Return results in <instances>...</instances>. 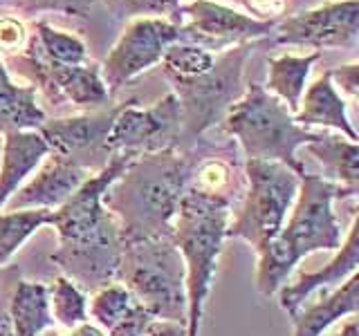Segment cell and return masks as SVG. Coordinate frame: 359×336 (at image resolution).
Instances as JSON below:
<instances>
[{"label":"cell","mask_w":359,"mask_h":336,"mask_svg":"<svg viewBox=\"0 0 359 336\" xmlns=\"http://www.w3.org/2000/svg\"><path fill=\"white\" fill-rule=\"evenodd\" d=\"M135 157V153H115L99 173L90 175L76 193L50 216V227L59 235V249L50 260L86 294L115 283L121 235L101 200Z\"/></svg>","instance_id":"6da1fadb"},{"label":"cell","mask_w":359,"mask_h":336,"mask_svg":"<svg viewBox=\"0 0 359 336\" xmlns=\"http://www.w3.org/2000/svg\"><path fill=\"white\" fill-rule=\"evenodd\" d=\"M196 146L140 153L104 193V206L115 218L121 242L168 238L182 202Z\"/></svg>","instance_id":"7a4b0ae2"},{"label":"cell","mask_w":359,"mask_h":336,"mask_svg":"<svg viewBox=\"0 0 359 336\" xmlns=\"http://www.w3.org/2000/svg\"><path fill=\"white\" fill-rule=\"evenodd\" d=\"M348 197H357V193L321 175L303 173L299 177V193L283 229L261 253H256L258 294L265 298L274 296L310 253L339 249L344 233L334 213V202Z\"/></svg>","instance_id":"3957f363"},{"label":"cell","mask_w":359,"mask_h":336,"mask_svg":"<svg viewBox=\"0 0 359 336\" xmlns=\"http://www.w3.org/2000/svg\"><path fill=\"white\" fill-rule=\"evenodd\" d=\"M231 211L229 200L202 195L191 188L180 202L171 238L187 269V336H200Z\"/></svg>","instance_id":"277c9868"},{"label":"cell","mask_w":359,"mask_h":336,"mask_svg":"<svg viewBox=\"0 0 359 336\" xmlns=\"http://www.w3.org/2000/svg\"><path fill=\"white\" fill-rule=\"evenodd\" d=\"M218 128L236 139L245 160L278 162L297 175L306 173L297 150L321 134L299 126L294 115L258 81L245 85L243 97L231 104Z\"/></svg>","instance_id":"5b68a950"},{"label":"cell","mask_w":359,"mask_h":336,"mask_svg":"<svg viewBox=\"0 0 359 336\" xmlns=\"http://www.w3.org/2000/svg\"><path fill=\"white\" fill-rule=\"evenodd\" d=\"M269 41L241 43L216 54L207 72L184 81H173L171 92L180 104L177 148L189 150L202 141V134L218 126L245 92V67L258 45Z\"/></svg>","instance_id":"8992f818"},{"label":"cell","mask_w":359,"mask_h":336,"mask_svg":"<svg viewBox=\"0 0 359 336\" xmlns=\"http://www.w3.org/2000/svg\"><path fill=\"white\" fill-rule=\"evenodd\" d=\"M115 280L155 321L187 325V269L171 235L121 242Z\"/></svg>","instance_id":"52a82bcc"},{"label":"cell","mask_w":359,"mask_h":336,"mask_svg":"<svg viewBox=\"0 0 359 336\" xmlns=\"http://www.w3.org/2000/svg\"><path fill=\"white\" fill-rule=\"evenodd\" d=\"M245 190L241 204L231 211L227 238L245 240L261 253L283 229L287 213L299 193V177L278 162L245 160Z\"/></svg>","instance_id":"ba28073f"},{"label":"cell","mask_w":359,"mask_h":336,"mask_svg":"<svg viewBox=\"0 0 359 336\" xmlns=\"http://www.w3.org/2000/svg\"><path fill=\"white\" fill-rule=\"evenodd\" d=\"M9 74L25 78L27 85L36 88L52 106L72 104L83 112L106 108L110 94L101 78V67L93 61L83 65H61L43 54L36 36L29 31V41L18 56L3 61Z\"/></svg>","instance_id":"9c48e42d"},{"label":"cell","mask_w":359,"mask_h":336,"mask_svg":"<svg viewBox=\"0 0 359 336\" xmlns=\"http://www.w3.org/2000/svg\"><path fill=\"white\" fill-rule=\"evenodd\" d=\"M180 41H182V31H180V25L171 18H130L117 43L106 54L104 63L99 65L101 78H104L110 99L119 90L126 88L133 78H137L142 72L160 65L164 52Z\"/></svg>","instance_id":"30bf717a"},{"label":"cell","mask_w":359,"mask_h":336,"mask_svg":"<svg viewBox=\"0 0 359 336\" xmlns=\"http://www.w3.org/2000/svg\"><path fill=\"white\" fill-rule=\"evenodd\" d=\"M180 25L184 43H196L209 52H222L231 45L269 41L278 20H261L218 0L182 3L171 16Z\"/></svg>","instance_id":"8fae6325"},{"label":"cell","mask_w":359,"mask_h":336,"mask_svg":"<svg viewBox=\"0 0 359 336\" xmlns=\"http://www.w3.org/2000/svg\"><path fill=\"white\" fill-rule=\"evenodd\" d=\"M180 141V104L166 92L153 106L142 108L135 99L121 101L108 132V150L115 153H155Z\"/></svg>","instance_id":"7c38bea8"},{"label":"cell","mask_w":359,"mask_h":336,"mask_svg":"<svg viewBox=\"0 0 359 336\" xmlns=\"http://www.w3.org/2000/svg\"><path fill=\"white\" fill-rule=\"evenodd\" d=\"M119 110L117 106H106L90 112H79L70 117L45 119L41 123V137L50 146V153L63 155L67 160L83 166L90 175L104 168L112 153L108 150V132Z\"/></svg>","instance_id":"4fadbf2b"},{"label":"cell","mask_w":359,"mask_h":336,"mask_svg":"<svg viewBox=\"0 0 359 336\" xmlns=\"http://www.w3.org/2000/svg\"><path fill=\"white\" fill-rule=\"evenodd\" d=\"M359 34V0H330L314 9L280 18L269 43L323 48H353Z\"/></svg>","instance_id":"5bb4252c"},{"label":"cell","mask_w":359,"mask_h":336,"mask_svg":"<svg viewBox=\"0 0 359 336\" xmlns=\"http://www.w3.org/2000/svg\"><path fill=\"white\" fill-rule=\"evenodd\" d=\"M90 173L76 162L67 160L63 155L50 153L39 166L27 184H22L14 195L9 197L7 209L9 211H22V209H59L70 200L79 186H81Z\"/></svg>","instance_id":"9a60e30c"},{"label":"cell","mask_w":359,"mask_h":336,"mask_svg":"<svg viewBox=\"0 0 359 336\" xmlns=\"http://www.w3.org/2000/svg\"><path fill=\"white\" fill-rule=\"evenodd\" d=\"M357 233H359V220L353 218L351 229H348L346 238L341 240L339 249H334V258L323 265L317 272H301L297 280L283 285L276 294H278V305L287 316H294V314L306 305V300L323 287H330L337 283H344L346 278H351L357 274V265H359V242H357Z\"/></svg>","instance_id":"2e32d148"},{"label":"cell","mask_w":359,"mask_h":336,"mask_svg":"<svg viewBox=\"0 0 359 336\" xmlns=\"http://www.w3.org/2000/svg\"><path fill=\"white\" fill-rule=\"evenodd\" d=\"M88 318L106 336H140L155 321L117 280L90 294Z\"/></svg>","instance_id":"e0dca14e"},{"label":"cell","mask_w":359,"mask_h":336,"mask_svg":"<svg viewBox=\"0 0 359 336\" xmlns=\"http://www.w3.org/2000/svg\"><path fill=\"white\" fill-rule=\"evenodd\" d=\"M3 157H0V211L22 182L43 164L50 155L39 130H11L3 134Z\"/></svg>","instance_id":"ac0fdd59"},{"label":"cell","mask_w":359,"mask_h":336,"mask_svg":"<svg viewBox=\"0 0 359 336\" xmlns=\"http://www.w3.org/2000/svg\"><path fill=\"white\" fill-rule=\"evenodd\" d=\"M294 121L303 128L323 126L328 130H337L346 139L357 141V130L353 128L351 119H348L346 99L332 85L328 72H323L317 81L306 88Z\"/></svg>","instance_id":"d6986e66"},{"label":"cell","mask_w":359,"mask_h":336,"mask_svg":"<svg viewBox=\"0 0 359 336\" xmlns=\"http://www.w3.org/2000/svg\"><path fill=\"white\" fill-rule=\"evenodd\" d=\"M359 307V274H353L330 294L303 305L294 316V336H323L337 321L355 316Z\"/></svg>","instance_id":"ffe728a7"},{"label":"cell","mask_w":359,"mask_h":336,"mask_svg":"<svg viewBox=\"0 0 359 336\" xmlns=\"http://www.w3.org/2000/svg\"><path fill=\"white\" fill-rule=\"evenodd\" d=\"M7 312L14 336H39L45 330L54 328L45 283L16 278L9 291Z\"/></svg>","instance_id":"44dd1931"},{"label":"cell","mask_w":359,"mask_h":336,"mask_svg":"<svg viewBox=\"0 0 359 336\" xmlns=\"http://www.w3.org/2000/svg\"><path fill=\"white\" fill-rule=\"evenodd\" d=\"M319 50L312 54H280L267 61V83L265 90L274 94L292 115H297L301 106V97L308 88V76L312 72V65L321 59Z\"/></svg>","instance_id":"7402d4cb"},{"label":"cell","mask_w":359,"mask_h":336,"mask_svg":"<svg viewBox=\"0 0 359 336\" xmlns=\"http://www.w3.org/2000/svg\"><path fill=\"white\" fill-rule=\"evenodd\" d=\"M48 119L36 104V88L18 85L0 59V134L11 130H39Z\"/></svg>","instance_id":"603a6c76"},{"label":"cell","mask_w":359,"mask_h":336,"mask_svg":"<svg viewBox=\"0 0 359 336\" xmlns=\"http://www.w3.org/2000/svg\"><path fill=\"white\" fill-rule=\"evenodd\" d=\"M306 148L314 160L323 166L325 179L359 193V146L357 141L346 139L339 132L337 134L321 132L317 139L306 146Z\"/></svg>","instance_id":"cb8c5ba5"},{"label":"cell","mask_w":359,"mask_h":336,"mask_svg":"<svg viewBox=\"0 0 359 336\" xmlns=\"http://www.w3.org/2000/svg\"><path fill=\"white\" fill-rule=\"evenodd\" d=\"M50 209H22L0 213V272L9 267L14 253L39 229L50 224Z\"/></svg>","instance_id":"d4e9b609"},{"label":"cell","mask_w":359,"mask_h":336,"mask_svg":"<svg viewBox=\"0 0 359 336\" xmlns=\"http://www.w3.org/2000/svg\"><path fill=\"white\" fill-rule=\"evenodd\" d=\"M48 298L54 325L61 330L67 332L88 321V294L67 276L61 274L52 280L48 285Z\"/></svg>","instance_id":"484cf974"},{"label":"cell","mask_w":359,"mask_h":336,"mask_svg":"<svg viewBox=\"0 0 359 336\" xmlns=\"http://www.w3.org/2000/svg\"><path fill=\"white\" fill-rule=\"evenodd\" d=\"M218 52H209L200 48L196 43H173L162 56V72L168 78V83L173 81H184V78H194L202 72H207L213 65Z\"/></svg>","instance_id":"4316f807"},{"label":"cell","mask_w":359,"mask_h":336,"mask_svg":"<svg viewBox=\"0 0 359 336\" xmlns=\"http://www.w3.org/2000/svg\"><path fill=\"white\" fill-rule=\"evenodd\" d=\"M34 36H36L43 54L50 61L61 65H83L88 63V45L76 36V34L63 31L52 27L50 22H36L34 25Z\"/></svg>","instance_id":"83f0119b"},{"label":"cell","mask_w":359,"mask_h":336,"mask_svg":"<svg viewBox=\"0 0 359 336\" xmlns=\"http://www.w3.org/2000/svg\"><path fill=\"white\" fill-rule=\"evenodd\" d=\"M3 3L22 11V14H43V11H52V14L88 18L95 0H0V5Z\"/></svg>","instance_id":"f1b7e54d"},{"label":"cell","mask_w":359,"mask_h":336,"mask_svg":"<svg viewBox=\"0 0 359 336\" xmlns=\"http://www.w3.org/2000/svg\"><path fill=\"white\" fill-rule=\"evenodd\" d=\"M29 41L25 22L16 16H0V59H14Z\"/></svg>","instance_id":"f546056e"},{"label":"cell","mask_w":359,"mask_h":336,"mask_svg":"<svg viewBox=\"0 0 359 336\" xmlns=\"http://www.w3.org/2000/svg\"><path fill=\"white\" fill-rule=\"evenodd\" d=\"M104 5L117 18H140V16H162L160 0H104Z\"/></svg>","instance_id":"4dcf8cb0"},{"label":"cell","mask_w":359,"mask_h":336,"mask_svg":"<svg viewBox=\"0 0 359 336\" xmlns=\"http://www.w3.org/2000/svg\"><path fill=\"white\" fill-rule=\"evenodd\" d=\"M16 278H20L18 267H5L0 272V336H14L9 323V312H7V302H9V291L11 285L16 283Z\"/></svg>","instance_id":"1f68e13d"},{"label":"cell","mask_w":359,"mask_h":336,"mask_svg":"<svg viewBox=\"0 0 359 336\" xmlns=\"http://www.w3.org/2000/svg\"><path fill=\"white\" fill-rule=\"evenodd\" d=\"M328 76L334 88H341V92L346 97H351L353 101L359 97V65L357 63H346L339 67L328 70Z\"/></svg>","instance_id":"d6a6232c"},{"label":"cell","mask_w":359,"mask_h":336,"mask_svg":"<svg viewBox=\"0 0 359 336\" xmlns=\"http://www.w3.org/2000/svg\"><path fill=\"white\" fill-rule=\"evenodd\" d=\"M245 7L252 11L254 18L261 20H280L290 7V0H245Z\"/></svg>","instance_id":"836d02e7"},{"label":"cell","mask_w":359,"mask_h":336,"mask_svg":"<svg viewBox=\"0 0 359 336\" xmlns=\"http://www.w3.org/2000/svg\"><path fill=\"white\" fill-rule=\"evenodd\" d=\"M140 336H187V325L171 321H153Z\"/></svg>","instance_id":"e575fe53"},{"label":"cell","mask_w":359,"mask_h":336,"mask_svg":"<svg viewBox=\"0 0 359 336\" xmlns=\"http://www.w3.org/2000/svg\"><path fill=\"white\" fill-rule=\"evenodd\" d=\"M323 336H359V325H357V314L355 316H348L344 318L341 323V328L339 330H334V332H325Z\"/></svg>","instance_id":"d590c367"},{"label":"cell","mask_w":359,"mask_h":336,"mask_svg":"<svg viewBox=\"0 0 359 336\" xmlns=\"http://www.w3.org/2000/svg\"><path fill=\"white\" fill-rule=\"evenodd\" d=\"M67 336H106L104 332H101L97 325H93L90 321L81 323V325H76V328L72 330H67Z\"/></svg>","instance_id":"8d00e7d4"},{"label":"cell","mask_w":359,"mask_h":336,"mask_svg":"<svg viewBox=\"0 0 359 336\" xmlns=\"http://www.w3.org/2000/svg\"><path fill=\"white\" fill-rule=\"evenodd\" d=\"M180 5H182V0H160V11H162V16L168 18Z\"/></svg>","instance_id":"74e56055"},{"label":"cell","mask_w":359,"mask_h":336,"mask_svg":"<svg viewBox=\"0 0 359 336\" xmlns=\"http://www.w3.org/2000/svg\"><path fill=\"white\" fill-rule=\"evenodd\" d=\"M39 336H67V332L65 330H61V328H50V330H45L43 334H39Z\"/></svg>","instance_id":"f35d334b"},{"label":"cell","mask_w":359,"mask_h":336,"mask_svg":"<svg viewBox=\"0 0 359 336\" xmlns=\"http://www.w3.org/2000/svg\"><path fill=\"white\" fill-rule=\"evenodd\" d=\"M236 3H241V5H245V0H236Z\"/></svg>","instance_id":"ab89813d"}]
</instances>
